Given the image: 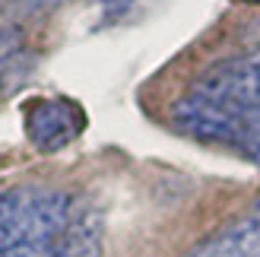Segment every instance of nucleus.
<instances>
[{
	"instance_id": "obj_4",
	"label": "nucleus",
	"mask_w": 260,
	"mask_h": 257,
	"mask_svg": "<svg viewBox=\"0 0 260 257\" xmlns=\"http://www.w3.org/2000/svg\"><path fill=\"white\" fill-rule=\"evenodd\" d=\"M184 257H260V197L248 216L232 222L219 235L206 238L200 248H193Z\"/></svg>"
},
{
	"instance_id": "obj_1",
	"label": "nucleus",
	"mask_w": 260,
	"mask_h": 257,
	"mask_svg": "<svg viewBox=\"0 0 260 257\" xmlns=\"http://www.w3.org/2000/svg\"><path fill=\"white\" fill-rule=\"evenodd\" d=\"M0 257H102V216L80 194L42 184L0 190Z\"/></svg>"
},
{
	"instance_id": "obj_3",
	"label": "nucleus",
	"mask_w": 260,
	"mask_h": 257,
	"mask_svg": "<svg viewBox=\"0 0 260 257\" xmlns=\"http://www.w3.org/2000/svg\"><path fill=\"white\" fill-rule=\"evenodd\" d=\"M83 111L70 99H38L25 108V137L42 152H57L83 134Z\"/></svg>"
},
{
	"instance_id": "obj_8",
	"label": "nucleus",
	"mask_w": 260,
	"mask_h": 257,
	"mask_svg": "<svg viewBox=\"0 0 260 257\" xmlns=\"http://www.w3.org/2000/svg\"><path fill=\"white\" fill-rule=\"evenodd\" d=\"M254 4H260V0H254Z\"/></svg>"
},
{
	"instance_id": "obj_2",
	"label": "nucleus",
	"mask_w": 260,
	"mask_h": 257,
	"mask_svg": "<svg viewBox=\"0 0 260 257\" xmlns=\"http://www.w3.org/2000/svg\"><path fill=\"white\" fill-rule=\"evenodd\" d=\"M251 108H260V51L251 57L216 63L184 99L175 102L168 118L175 131L193 140L229 143L232 118Z\"/></svg>"
},
{
	"instance_id": "obj_6",
	"label": "nucleus",
	"mask_w": 260,
	"mask_h": 257,
	"mask_svg": "<svg viewBox=\"0 0 260 257\" xmlns=\"http://www.w3.org/2000/svg\"><path fill=\"white\" fill-rule=\"evenodd\" d=\"M60 0H13V7L16 10H22L25 16H35V13H45V10H51V7H57Z\"/></svg>"
},
{
	"instance_id": "obj_5",
	"label": "nucleus",
	"mask_w": 260,
	"mask_h": 257,
	"mask_svg": "<svg viewBox=\"0 0 260 257\" xmlns=\"http://www.w3.org/2000/svg\"><path fill=\"white\" fill-rule=\"evenodd\" d=\"M229 146H235L244 159L260 165V108L241 111L232 118V140Z\"/></svg>"
},
{
	"instance_id": "obj_7",
	"label": "nucleus",
	"mask_w": 260,
	"mask_h": 257,
	"mask_svg": "<svg viewBox=\"0 0 260 257\" xmlns=\"http://www.w3.org/2000/svg\"><path fill=\"white\" fill-rule=\"evenodd\" d=\"M0 86H4V76H0Z\"/></svg>"
}]
</instances>
